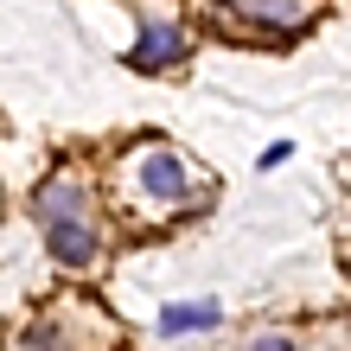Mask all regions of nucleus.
I'll list each match as a JSON object with an SVG mask.
<instances>
[{
	"mask_svg": "<svg viewBox=\"0 0 351 351\" xmlns=\"http://www.w3.org/2000/svg\"><path fill=\"white\" fill-rule=\"evenodd\" d=\"M250 351H294V339H256Z\"/></svg>",
	"mask_w": 351,
	"mask_h": 351,
	"instance_id": "5",
	"label": "nucleus"
},
{
	"mask_svg": "<svg viewBox=\"0 0 351 351\" xmlns=\"http://www.w3.org/2000/svg\"><path fill=\"white\" fill-rule=\"evenodd\" d=\"M141 13H147V26H141V45L128 51L141 71H160V64H173V58L185 51V32H179V19L173 13H160L154 0H141Z\"/></svg>",
	"mask_w": 351,
	"mask_h": 351,
	"instance_id": "1",
	"label": "nucleus"
},
{
	"mask_svg": "<svg viewBox=\"0 0 351 351\" xmlns=\"http://www.w3.org/2000/svg\"><path fill=\"white\" fill-rule=\"evenodd\" d=\"M223 319V306H211V300H192V306H167L160 313V332H211V326Z\"/></svg>",
	"mask_w": 351,
	"mask_h": 351,
	"instance_id": "4",
	"label": "nucleus"
},
{
	"mask_svg": "<svg viewBox=\"0 0 351 351\" xmlns=\"http://www.w3.org/2000/svg\"><path fill=\"white\" fill-rule=\"evenodd\" d=\"M141 185H147L154 198H179L185 173H179V160H173L167 147H147V160H141Z\"/></svg>",
	"mask_w": 351,
	"mask_h": 351,
	"instance_id": "3",
	"label": "nucleus"
},
{
	"mask_svg": "<svg viewBox=\"0 0 351 351\" xmlns=\"http://www.w3.org/2000/svg\"><path fill=\"white\" fill-rule=\"evenodd\" d=\"M38 217H45V237H51V250L64 262H90L96 256V223L84 217V204H71V217L64 211H38Z\"/></svg>",
	"mask_w": 351,
	"mask_h": 351,
	"instance_id": "2",
	"label": "nucleus"
}]
</instances>
